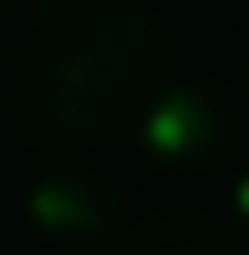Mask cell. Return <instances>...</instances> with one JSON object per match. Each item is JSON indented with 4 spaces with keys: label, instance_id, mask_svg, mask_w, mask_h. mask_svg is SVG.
I'll return each mask as SVG.
<instances>
[{
    "label": "cell",
    "instance_id": "cell-7",
    "mask_svg": "<svg viewBox=\"0 0 249 255\" xmlns=\"http://www.w3.org/2000/svg\"><path fill=\"white\" fill-rule=\"evenodd\" d=\"M12 6H18V0H0V24H6V18H12Z\"/></svg>",
    "mask_w": 249,
    "mask_h": 255
},
{
    "label": "cell",
    "instance_id": "cell-8",
    "mask_svg": "<svg viewBox=\"0 0 249 255\" xmlns=\"http://www.w3.org/2000/svg\"><path fill=\"white\" fill-rule=\"evenodd\" d=\"M244 95H249V60H244Z\"/></svg>",
    "mask_w": 249,
    "mask_h": 255
},
{
    "label": "cell",
    "instance_id": "cell-6",
    "mask_svg": "<svg viewBox=\"0 0 249 255\" xmlns=\"http://www.w3.org/2000/svg\"><path fill=\"white\" fill-rule=\"evenodd\" d=\"M232 226H238L232 238H244V244H249V166L238 172V184H232Z\"/></svg>",
    "mask_w": 249,
    "mask_h": 255
},
{
    "label": "cell",
    "instance_id": "cell-3",
    "mask_svg": "<svg viewBox=\"0 0 249 255\" xmlns=\"http://www.w3.org/2000/svg\"><path fill=\"white\" fill-rule=\"evenodd\" d=\"M24 220L60 255H119L124 232H130V208H124L119 184L83 166L42 172L24 196Z\"/></svg>",
    "mask_w": 249,
    "mask_h": 255
},
{
    "label": "cell",
    "instance_id": "cell-2",
    "mask_svg": "<svg viewBox=\"0 0 249 255\" xmlns=\"http://www.w3.org/2000/svg\"><path fill=\"white\" fill-rule=\"evenodd\" d=\"M18 95H24L30 125L42 130L48 142H65V148L107 142V136L124 130V125H130V113H136L119 89L101 83V77L77 60L65 42L24 54V65H18Z\"/></svg>",
    "mask_w": 249,
    "mask_h": 255
},
{
    "label": "cell",
    "instance_id": "cell-5",
    "mask_svg": "<svg viewBox=\"0 0 249 255\" xmlns=\"http://www.w3.org/2000/svg\"><path fill=\"white\" fill-rule=\"evenodd\" d=\"M95 6H107V0H36V18H42L48 30H65V24H77L83 12H95Z\"/></svg>",
    "mask_w": 249,
    "mask_h": 255
},
{
    "label": "cell",
    "instance_id": "cell-1",
    "mask_svg": "<svg viewBox=\"0 0 249 255\" xmlns=\"http://www.w3.org/2000/svg\"><path fill=\"white\" fill-rule=\"evenodd\" d=\"M130 125H136V154L154 172H172V178L220 172L232 160V142H238L226 95L202 77H172V83L160 77L136 101Z\"/></svg>",
    "mask_w": 249,
    "mask_h": 255
},
{
    "label": "cell",
    "instance_id": "cell-4",
    "mask_svg": "<svg viewBox=\"0 0 249 255\" xmlns=\"http://www.w3.org/2000/svg\"><path fill=\"white\" fill-rule=\"evenodd\" d=\"M119 255H238V238L202 208H154L130 220Z\"/></svg>",
    "mask_w": 249,
    "mask_h": 255
}]
</instances>
